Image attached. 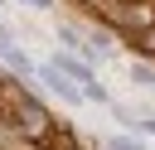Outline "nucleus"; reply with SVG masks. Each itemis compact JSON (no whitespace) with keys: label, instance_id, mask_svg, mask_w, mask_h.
<instances>
[{"label":"nucleus","instance_id":"f257e3e1","mask_svg":"<svg viewBox=\"0 0 155 150\" xmlns=\"http://www.w3.org/2000/svg\"><path fill=\"white\" fill-rule=\"evenodd\" d=\"M44 82H48V87H53V92H58L63 102H78V87H73V82H63V73H53V68H44Z\"/></svg>","mask_w":155,"mask_h":150},{"label":"nucleus","instance_id":"f03ea898","mask_svg":"<svg viewBox=\"0 0 155 150\" xmlns=\"http://www.w3.org/2000/svg\"><path fill=\"white\" fill-rule=\"evenodd\" d=\"M111 150H140V145H136L131 135H116V140H111Z\"/></svg>","mask_w":155,"mask_h":150},{"label":"nucleus","instance_id":"7ed1b4c3","mask_svg":"<svg viewBox=\"0 0 155 150\" xmlns=\"http://www.w3.org/2000/svg\"><path fill=\"white\" fill-rule=\"evenodd\" d=\"M29 5H48V0H29Z\"/></svg>","mask_w":155,"mask_h":150}]
</instances>
